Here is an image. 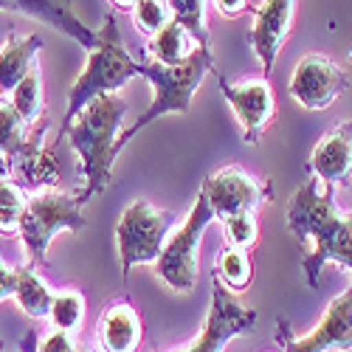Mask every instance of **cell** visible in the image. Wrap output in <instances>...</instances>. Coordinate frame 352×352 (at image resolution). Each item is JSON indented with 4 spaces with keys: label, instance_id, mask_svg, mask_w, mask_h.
<instances>
[{
    "label": "cell",
    "instance_id": "cell-35",
    "mask_svg": "<svg viewBox=\"0 0 352 352\" xmlns=\"http://www.w3.org/2000/svg\"><path fill=\"white\" fill-rule=\"evenodd\" d=\"M0 352H6V341L3 338H0Z\"/></svg>",
    "mask_w": 352,
    "mask_h": 352
},
{
    "label": "cell",
    "instance_id": "cell-7",
    "mask_svg": "<svg viewBox=\"0 0 352 352\" xmlns=\"http://www.w3.org/2000/svg\"><path fill=\"white\" fill-rule=\"evenodd\" d=\"M214 214L206 195H197L195 206L186 217V223L166 240L161 256L155 259V271L158 276L175 290V293H189L195 290L197 282V248L203 240V231L212 226Z\"/></svg>",
    "mask_w": 352,
    "mask_h": 352
},
{
    "label": "cell",
    "instance_id": "cell-22",
    "mask_svg": "<svg viewBox=\"0 0 352 352\" xmlns=\"http://www.w3.org/2000/svg\"><path fill=\"white\" fill-rule=\"evenodd\" d=\"M251 274H254V268H251L248 251L234 248V245L220 248L217 262H214V279L223 282L226 290H245L251 282Z\"/></svg>",
    "mask_w": 352,
    "mask_h": 352
},
{
    "label": "cell",
    "instance_id": "cell-16",
    "mask_svg": "<svg viewBox=\"0 0 352 352\" xmlns=\"http://www.w3.org/2000/svg\"><path fill=\"white\" fill-rule=\"evenodd\" d=\"M48 124H37V130L28 135L23 153L12 161V175L25 184V186H56L60 184V166H56V155L51 150H43L40 141Z\"/></svg>",
    "mask_w": 352,
    "mask_h": 352
},
{
    "label": "cell",
    "instance_id": "cell-26",
    "mask_svg": "<svg viewBox=\"0 0 352 352\" xmlns=\"http://www.w3.org/2000/svg\"><path fill=\"white\" fill-rule=\"evenodd\" d=\"M25 209V195L14 181H0V234H17Z\"/></svg>",
    "mask_w": 352,
    "mask_h": 352
},
{
    "label": "cell",
    "instance_id": "cell-4",
    "mask_svg": "<svg viewBox=\"0 0 352 352\" xmlns=\"http://www.w3.org/2000/svg\"><path fill=\"white\" fill-rule=\"evenodd\" d=\"M214 71V56L212 51L206 48H195L192 56L186 63L181 65H175V68H166L161 63H144V79L153 85V91H155V99L153 104L146 107L133 127H124L119 133V141H116V150H124V144L133 141L146 124H153L155 119H161V116L166 113H189V104H192V96L195 91L203 85V79H206V74Z\"/></svg>",
    "mask_w": 352,
    "mask_h": 352
},
{
    "label": "cell",
    "instance_id": "cell-24",
    "mask_svg": "<svg viewBox=\"0 0 352 352\" xmlns=\"http://www.w3.org/2000/svg\"><path fill=\"white\" fill-rule=\"evenodd\" d=\"M85 318V296L79 290H63L51 299V310H48V321L63 330V333H74Z\"/></svg>",
    "mask_w": 352,
    "mask_h": 352
},
{
    "label": "cell",
    "instance_id": "cell-3",
    "mask_svg": "<svg viewBox=\"0 0 352 352\" xmlns=\"http://www.w3.org/2000/svg\"><path fill=\"white\" fill-rule=\"evenodd\" d=\"M87 54H91L87 56V65L68 94V110H65L63 127H68L94 99H99L104 94H119L133 76L144 74V63H135L127 54L116 17L104 20L102 32H99V48L87 51Z\"/></svg>",
    "mask_w": 352,
    "mask_h": 352
},
{
    "label": "cell",
    "instance_id": "cell-30",
    "mask_svg": "<svg viewBox=\"0 0 352 352\" xmlns=\"http://www.w3.org/2000/svg\"><path fill=\"white\" fill-rule=\"evenodd\" d=\"M14 287H17V268H9L6 262H0V302L14 296Z\"/></svg>",
    "mask_w": 352,
    "mask_h": 352
},
{
    "label": "cell",
    "instance_id": "cell-15",
    "mask_svg": "<svg viewBox=\"0 0 352 352\" xmlns=\"http://www.w3.org/2000/svg\"><path fill=\"white\" fill-rule=\"evenodd\" d=\"M307 169L324 186H338L352 181V122L336 124L316 144Z\"/></svg>",
    "mask_w": 352,
    "mask_h": 352
},
{
    "label": "cell",
    "instance_id": "cell-10",
    "mask_svg": "<svg viewBox=\"0 0 352 352\" xmlns=\"http://www.w3.org/2000/svg\"><path fill=\"white\" fill-rule=\"evenodd\" d=\"M349 87L346 71L321 54H307L290 76V96L305 110H327Z\"/></svg>",
    "mask_w": 352,
    "mask_h": 352
},
{
    "label": "cell",
    "instance_id": "cell-17",
    "mask_svg": "<svg viewBox=\"0 0 352 352\" xmlns=\"http://www.w3.org/2000/svg\"><path fill=\"white\" fill-rule=\"evenodd\" d=\"M43 37L37 34H9L6 45L0 48V99L12 96L14 87L37 65V54L43 51Z\"/></svg>",
    "mask_w": 352,
    "mask_h": 352
},
{
    "label": "cell",
    "instance_id": "cell-14",
    "mask_svg": "<svg viewBox=\"0 0 352 352\" xmlns=\"http://www.w3.org/2000/svg\"><path fill=\"white\" fill-rule=\"evenodd\" d=\"M0 12L43 20V23L54 25L56 32L76 40L82 48H87V51L99 48V32H91V28L71 12V0H0Z\"/></svg>",
    "mask_w": 352,
    "mask_h": 352
},
{
    "label": "cell",
    "instance_id": "cell-1",
    "mask_svg": "<svg viewBox=\"0 0 352 352\" xmlns=\"http://www.w3.org/2000/svg\"><path fill=\"white\" fill-rule=\"evenodd\" d=\"M287 226L299 245L313 243V251L305 256V274L310 287L318 285L321 268L327 262H338L352 271V212H338L333 186H324L318 178L305 181L290 200Z\"/></svg>",
    "mask_w": 352,
    "mask_h": 352
},
{
    "label": "cell",
    "instance_id": "cell-33",
    "mask_svg": "<svg viewBox=\"0 0 352 352\" xmlns=\"http://www.w3.org/2000/svg\"><path fill=\"white\" fill-rule=\"evenodd\" d=\"M6 178H12V158L0 153V181H6Z\"/></svg>",
    "mask_w": 352,
    "mask_h": 352
},
{
    "label": "cell",
    "instance_id": "cell-31",
    "mask_svg": "<svg viewBox=\"0 0 352 352\" xmlns=\"http://www.w3.org/2000/svg\"><path fill=\"white\" fill-rule=\"evenodd\" d=\"M214 3H217V9H220L226 17H237V14L245 12L248 0H214Z\"/></svg>",
    "mask_w": 352,
    "mask_h": 352
},
{
    "label": "cell",
    "instance_id": "cell-6",
    "mask_svg": "<svg viewBox=\"0 0 352 352\" xmlns=\"http://www.w3.org/2000/svg\"><path fill=\"white\" fill-rule=\"evenodd\" d=\"M172 226L175 214L155 209L146 200H135L133 206H127V212L119 217V226H116V243H119L124 276H130L135 265H146V262H155L161 256Z\"/></svg>",
    "mask_w": 352,
    "mask_h": 352
},
{
    "label": "cell",
    "instance_id": "cell-19",
    "mask_svg": "<svg viewBox=\"0 0 352 352\" xmlns=\"http://www.w3.org/2000/svg\"><path fill=\"white\" fill-rule=\"evenodd\" d=\"M189 32L181 25V23H175V20H169L161 32L150 40V51H153V56H155V63H161V65H166V68H175V65H181V63H186L189 56H192V45H189Z\"/></svg>",
    "mask_w": 352,
    "mask_h": 352
},
{
    "label": "cell",
    "instance_id": "cell-12",
    "mask_svg": "<svg viewBox=\"0 0 352 352\" xmlns=\"http://www.w3.org/2000/svg\"><path fill=\"white\" fill-rule=\"evenodd\" d=\"M220 94L231 104L234 116L243 127V138L248 144H259V138L265 135L268 124L276 116V99L274 87L265 79H248L243 85H228L220 76Z\"/></svg>",
    "mask_w": 352,
    "mask_h": 352
},
{
    "label": "cell",
    "instance_id": "cell-8",
    "mask_svg": "<svg viewBox=\"0 0 352 352\" xmlns=\"http://www.w3.org/2000/svg\"><path fill=\"white\" fill-rule=\"evenodd\" d=\"M200 192L206 195L214 220L226 223L228 217L256 214V209L271 197L274 189L271 184L256 181L243 166H223L203 181Z\"/></svg>",
    "mask_w": 352,
    "mask_h": 352
},
{
    "label": "cell",
    "instance_id": "cell-2",
    "mask_svg": "<svg viewBox=\"0 0 352 352\" xmlns=\"http://www.w3.org/2000/svg\"><path fill=\"white\" fill-rule=\"evenodd\" d=\"M124 116H127V102L119 94H104L87 104L68 127H63V135H68L85 178L82 189L76 192L79 206H85L87 200H94L110 186L113 164L119 158L116 141H119V133L124 130Z\"/></svg>",
    "mask_w": 352,
    "mask_h": 352
},
{
    "label": "cell",
    "instance_id": "cell-27",
    "mask_svg": "<svg viewBox=\"0 0 352 352\" xmlns=\"http://www.w3.org/2000/svg\"><path fill=\"white\" fill-rule=\"evenodd\" d=\"M169 20H172V12L166 6V0H138L133 6V23L146 37H155Z\"/></svg>",
    "mask_w": 352,
    "mask_h": 352
},
{
    "label": "cell",
    "instance_id": "cell-28",
    "mask_svg": "<svg viewBox=\"0 0 352 352\" xmlns=\"http://www.w3.org/2000/svg\"><path fill=\"white\" fill-rule=\"evenodd\" d=\"M223 226H226V237H228V245H234V248H243V251H248L251 245H256V237H259V226H256V217H254V214L228 217Z\"/></svg>",
    "mask_w": 352,
    "mask_h": 352
},
{
    "label": "cell",
    "instance_id": "cell-13",
    "mask_svg": "<svg viewBox=\"0 0 352 352\" xmlns=\"http://www.w3.org/2000/svg\"><path fill=\"white\" fill-rule=\"evenodd\" d=\"M293 14H296V0H262V6L256 9L251 28V48L256 51L262 68L268 74L290 34Z\"/></svg>",
    "mask_w": 352,
    "mask_h": 352
},
{
    "label": "cell",
    "instance_id": "cell-20",
    "mask_svg": "<svg viewBox=\"0 0 352 352\" xmlns=\"http://www.w3.org/2000/svg\"><path fill=\"white\" fill-rule=\"evenodd\" d=\"M14 299H17V305L23 307L25 316H32V318H45L48 310H51L54 293H51V287L34 274V265H28V268H17Z\"/></svg>",
    "mask_w": 352,
    "mask_h": 352
},
{
    "label": "cell",
    "instance_id": "cell-21",
    "mask_svg": "<svg viewBox=\"0 0 352 352\" xmlns=\"http://www.w3.org/2000/svg\"><path fill=\"white\" fill-rule=\"evenodd\" d=\"M12 107L17 110V116L23 119L25 127H37L43 122V76H40V65H34L28 71V76L12 91Z\"/></svg>",
    "mask_w": 352,
    "mask_h": 352
},
{
    "label": "cell",
    "instance_id": "cell-29",
    "mask_svg": "<svg viewBox=\"0 0 352 352\" xmlns=\"http://www.w3.org/2000/svg\"><path fill=\"white\" fill-rule=\"evenodd\" d=\"M37 352H76V344H74L71 333L56 330V333H51L45 341L37 344Z\"/></svg>",
    "mask_w": 352,
    "mask_h": 352
},
{
    "label": "cell",
    "instance_id": "cell-34",
    "mask_svg": "<svg viewBox=\"0 0 352 352\" xmlns=\"http://www.w3.org/2000/svg\"><path fill=\"white\" fill-rule=\"evenodd\" d=\"M110 3H113V6H119V9H133L138 0H110Z\"/></svg>",
    "mask_w": 352,
    "mask_h": 352
},
{
    "label": "cell",
    "instance_id": "cell-25",
    "mask_svg": "<svg viewBox=\"0 0 352 352\" xmlns=\"http://www.w3.org/2000/svg\"><path fill=\"white\" fill-rule=\"evenodd\" d=\"M25 141H28V127L23 124L12 102L0 99V153L14 161L23 153Z\"/></svg>",
    "mask_w": 352,
    "mask_h": 352
},
{
    "label": "cell",
    "instance_id": "cell-32",
    "mask_svg": "<svg viewBox=\"0 0 352 352\" xmlns=\"http://www.w3.org/2000/svg\"><path fill=\"white\" fill-rule=\"evenodd\" d=\"M37 344H40V341H37V333L32 330V333H28V336L23 338V344H20V349H23V352H37Z\"/></svg>",
    "mask_w": 352,
    "mask_h": 352
},
{
    "label": "cell",
    "instance_id": "cell-11",
    "mask_svg": "<svg viewBox=\"0 0 352 352\" xmlns=\"http://www.w3.org/2000/svg\"><path fill=\"white\" fill-rule=\"evenodd\" d=\"M279 327H282L279 341L285 352H333V349L349 352L352 349V287L330 302L324 318L318 321V327L310 336L290 338L285 318L279 321Z\"/></svg>",
    "mask_w": 352,
    "mask_h": 352
},
{
    "label": "cell",
    "instance_id": "cell-23",
    "mask_svg": "<svg viewBox=\"0 0 352 352\" xmlns=\"http://www.w3.org/2000/svg\"><path fill=\"white\" fill-rule=\"evenodd\" d=\"M166 6L172 12V20L181 23L189 37L197 43V48L212 51V37H209V25H206V0H166Z\"/></svg>",
    "mask_w": 352,
    "mask_h": 352
},
{
    "label": "cell",
    "instance_id": "cell-18",
    "mask_svg": "<svg viewBox=\"0 0 352 352\" xmlns=\"http://www.w3.org/2000/svg\"><path fill=\"white\" fill-rule=\"evenodd\" d=\"M99 341L104 352H133L141 344V316L130 305H107L99 318Z\"/></svg>",
    "mask_w": 352,
    "mask_h": 352
},
{
    "label": "cell",
    "instance_id": "cell-9",
    "mask_svg": "<svg viewBox=\"0 0 352 352\" xmlns=\"http://www.w3.org/2000/svg\"><path fill=\"white\" fill-rule=\"evenodd\" d=\"M259 313L254 307H243L231 299V293L226 290L223 282L214 279L212 285V307L203 333L181 352H223L231 338H237L243 333H251L256 324Z\"/></svg>",
    "mask_w": 352,
    "mask_h": 352
},
{
    "label": "cell",
    "instance_id": "cell-5",
    "mask_svg": "<svg viewBox=\"0 0 352 352\" xmlns=\"http://www.w3.org/2000/svg\"><path fill=\"white\" fill-rule=\"evenodd\" d=\"M82 206L76 203V197L60 195V192H43L25 200V209L20 217V240L28 248L32 256V265H43L48 245L54 240V234L60 231H79L87 226V220L79 212Z\"/></svg>",
    "mask_w": 352,
    "mask_h": 352
}]
</instances>
